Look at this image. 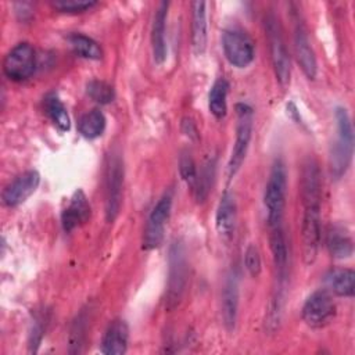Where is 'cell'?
<instances>
[{
	"mask_svg": "<svg viewBox=\"0 0 355 355\" xmlns=\"http://www.w3.org/2000/svg\"><path fill=\"white\" fill-rule=\"evenodd\" d=\"M337 136L330 148V173L334 179L345 175L354 153V130L351 118L345 108L337 107L334 111Z\"/></svg>",
	"mask_w": 355,
	"mask_h": 355,
	"instance_id": "obj_1",
	"label": "cell"
},
{
	"mask_svg": "<svg viewBox=\"0 0 355 355\" xmlns=\"http://www.w3.org/2000/svg\"><path fill=\"white\" fill-rule=\"evenodd\" d=\"M287 173L282 159H276L270 168L269 178L265 186L263 204L266 209V222L269 229L280 226L286 205Z\"/></svg>",
	"mask_w": 355,
	"mask_h": 355,
	"instance_id": "obj_2",
	"label": "cell"
},
{
	"mask_svg": "<svg viewBox=\"0 0 355 355\" xmlns=\"http://www.w3.org/2000/svg\"><path fill=\"white\" fill-rule=\"evenodd\" d=\"M263 26H265V33L269 44V51H270V61H272L276 79L283 87H286L290 83L291 62H290V55L286 47V42L283 39L280 22L273 12H269L263 19Z\"/></svg>",
	"mask_w": 355,
	"mask_h": 355,
	"instance_id": "obj_3",
	"label": "cell"
},
{
	"mask_svg": "<svg viewBox=\"0 0 355 355\" xmlns=\"http://www.w3.org/2000/svg\"><path fill=\"white\" fill-rule=\"evenodd\" d=\"M236 116H237L236 140H234V146L232 148V154H230L227 169H226L229 179L234 178V175L239 172V169L241 168L245 159L250 141L252 137V128H254V111L248 104L245 103L236 104Z\"/></svg>",
	"mask_w": 355,
	"mask_h": 355,
	"instance_id": "obj_4",
	"label": "cell"
},
{
	"mask_svg": "<svg viewBox=\"0 0 355 355\" xmlns=\"http://www.w3.org/2000/svg\"><path fill=\"white\" fill-rule=\"evenodd\" d=\"M168 265L165 306L171 311L180 304L187 284V259L184 247L179 241H175L169 248Z\"/></svg>",
	"mask_w": 355,
	"mask_h": 355,
	"instance_id": "obj_5",
	"label": "cell"
},
{
	"mask_svg": "<svg viewBox=\"0 0 355 355\" xmlns=\"http://www.w3.org/2000/svg\"><path fill=\"white\" fill-rule=\"evenodd\" d=\"M123 176V159L119 153L111 151L105 166V219L108 222H114L119 214Z\"/></svg>",
	"mask_w": 355,
	"mask_h": 355,
	"instance_id": "obj_6",
	"label": "cell"
},
{
	"mask_svg": "<svg viewBox=\"0 0 355 355\" xmlns=\"http://www.w3.org/2000/svg\"><path fill=\"white\" fill-rule=\"evenodd\" d=\"M320 202L322 201H302L304 214L301 223L302 258L306 265L315 262L320 244Z\"/></svg>",
	"mask_w": 355,
	"mask_h": 355,
	"instance_id": "obj_7",
	"label": "cell"
},
{
	"mask_svg": "<svg viewBox=\"0 0 355 355\" xmlns=\"http://www.w3.org/2000/svg\"><path fill=\"white\" fill-rule=\"evenodd\" d=\"M172 201H173V193H172V190H166L159 197V200L157 201L154 208L151 209V212L146 220L144 230H143V240H141L143 250L150 251V250H154L161 245V243L164 240L165 225L171 215Z\"/></svg>",
	"mask_w": 355,
	"mask_h": 355,
	"instance_id": "obj_8",
	"label": "cell"
},
{
	"mask_svg": "<svg viewBox=\"0 0 355 355\" xmlns=\"http://www.w3.org/2000/svg\"><path fill=\"white\" fill-rule=\"evenodd\" d=\"M222 49L226 60L236 68L248 67L255 57V46L252 39L240 28H229L223 31Z\"/></svg>",
	"mask_w": 355,
	"mask_h": 355,
	"instance_id": "obj_9",
	"label": "cell"
},
{
	"mask_svg": "<svg viewBox=\"0 0 355 355\" xmlns=\"http://www.w3.org/2000/svg\"><path fill=\"white\" fill-rule=\"evenodd\" d=\"M36 68V53L31 43L21 42L15 44L3 60L4 75L14 80L21 82L31 78Z\"/></svg>",
	"mask_w": 355,
	"mask_h": 355,
	"instance_id": "obj_10",
	"label": "cell"
},
{
	"mask_svg": "<svg viewBox=\"0 0 355 355\" xmlns=\"http://www.w3.org/2000/svg\"><path fill=\"white\" fill-rule=\"evenodd\" d=\"M336 315V305L331 295L324 290L312 293L304 302L301 316L302 320L312 329L327 326Z\"/></svg>",
	"mask_w": 355,
	"mask_h": 355,
	"instance_id": "obj_11",
	"label": "cell"
},
{
	"mask_svg": "<svg viewBox=\"0 0 355 355\" xmlns=\"http://www.w3.org/2000/svg\"><path fill=\"white\" fill-rule=\"evenodd\" d=\"M40 183V175L35 169L25 171L15 176L1 193V201L6 207L14 208L22 204L28 197H31Z\"/></svg>",
	"mask_w": 355,
	"mask_h": 355,
	"instance_id": "obj_12",
	"label": "cell"
},
{
	"mask_svg": "<svg viewBox=\"0 0 355 355\" xmlns=\"http://www.w3.org/2000/svg\"><path fill=\"white\" fill-rule=\"evenodd\" d=\"M293 40H294L295 58H297V62L300 64L304 75L308 79H315L316 73H318V62H316L315 51L308 39L306 29H305L304 24L300 21V18H297L294 21Z\"/></svg>",
	"mask_w": 355,
	"mask_h": 355,
	"instance_id": "obj_13",
	"label": "cell"
},
{
	"mask_svg": "<svg viewBox=\"0 0 355 355\" xmlns=\"http://www.w3.org/2000/svg\"><path fill=\"white\" fill-rule=\"evenodd\" d=\"M239 311V280L232 270L223 283L222 288V320L227 331H233L237 322Z\"/></svg>",
	"mask_w": 355,
	"mask_h": 355,
	"instance_id": "obj_14",
	"label": "cell"
},
{
	"mask_svg": "<svg viewBox=\"0 0 355 355\" xmlns=\"http://www.w3.org/2000/svg\"><path fill=\"white\" fill-rule=\"evenodd\" d=\"M89 218H90L89 200L82 190H76L72 194L68 207L61 214L62 229L67 233H69L79 225L86 223L89 220Z\"/></svg>",
	"mask_w": 355,
	"mask_h": 355,
	"instance_id": "obj_15",
	"label": "cell"
},
{
	"mask_svg": "<svg viewBox=\"0 0 355 355\" xmlns=\"http://www.w3.org/2000/svg\"><path fill=\"white\" fill-rule=\"evenodd\" d=\"M237 207L236 200L230 191H225L215 214V227L222 240H230L236 227Z\"/></svg>",
	"mask_w": 355,
	"mask_h": 355,
	"instance_id": "obj_16",
	"label": "cell"
},
{
	"mask_svg": "<svg viewBox=\"0 0 355 355\" xmlns=\"http://www.w3.org/2000/svg\"><path fill=\"white\" fill-rule=\"evenodd\" d=\"M169 3L162 1L158 4L151 28V47H153V57L157 64H162L166 58V17H168Z\"/></svg>",
	"mask_w": 355,
	"mask_h": 355,
	"instance_id": "obj_17",
	"label": "cell"
},
{
	"mask_svg": "<svg viewBox=\"0 0 355 355\" xmlns=\"http://www.w3.org/2000/svg\"><path fill=\"white\" fill-rule=\"evenodd\" d=\"M129 329L125 320H112L104 331L101 340V352L105 355H122L128 349Z\"/></svg>",
	"mask_w": 355,
	"mask_h": 355,
	"instance_id": "obj_18",
	"label": "cell"
},
{
	"mask_svg": "<svg viewBox=\"0 0 355 355\" xmlns=\"http://www.w3.org/2000/svg\"><path fill=\"white\" fill-rule=\"evenodd\" d=\"M208 29H207V3H191V47L196 55L204 54L207 49Z\"/></svg>",
	"mask_w": 355,
	"mask_h": 355,
	"instance_id": "obj_19",
	"label": "cell"
},
{
	"mask_svg": "<svg viewBox=\"0 0 355 355\" xmlns=\"http://www.w3.org/2000/svg\"><path fill=\"white\" fill-rule=\"evenodd\" d=\"M326 247L333 258L345 259L354 252V244L349 233L340 225H331L326 233Z\"/></svg>",
	"mask_w": 355,
	"mask_h": 355,
	"instance_id": "obj_20",
	"label": "cell"
},
{
	"mask_svg": "<svg viewBox=\"0 0 355 355\" xmlns=\"http://www.w3.org/2000/svg\"><path fill=\"white\" fill-rule=\"evenodd\" d=\"M270 250L273 255V263L277 272V279L280 284L284 282L287 275V263H288V250H287V239L283 230V226H276L270 229Z\"/></svg>",
	"mask_w": 355,
	"mask_h": 355,
	"instance_id": "obj_21",
	"label": "cell"
},
{
	"mask_svg": "<svg viewBox=\"0 0 355 355\" xmlns=\"http://www.w3.org/2000/svg\"><path fill=\"white\" fill-rule=\"evenodd\" d=\"M324 283L331 293L340 297H352L355 293V273L349 268H337L327 272Z\"/></svg>",
	"mask_w": 355,
	"mask_h": 355,
	"instance_id": "obj_22",
	"label": "cell"
},
{
	"mask_svg": "<svg viewBox=\"0 0 355 355\" xmlns=\"http://www.w3.org/2000/svg\"><path fill=\"white\" fill-rule=\"evenodd\" d=\"M43 108L47 116L51 119L54 126H57L61 132H67L71 128V119L68 115V111L62 101L60 100L58 94L51 92L47 93L43 98Z\"/></svg>",
	"mask_w": 355,
	"mask_h": 355,
	"instance_id": "obj_23",
	"label": "cell"
},
{
	"mask_svg": "<svg viewBox=\"0 0 355 355\" xmlns=\"http://www.w3.org/2000/svg\"><path fill=\"white\" fill-rule=\"evenodd\" d=\"M227 92L229 83L225 78H219L214 82L209 94H208V108L211 114L220 119L226 115L227 111Z\"/></svg>",
	"mask_w": 355,
	"mask_h": 355,
	"instance_id": "obj_24",
	"label": "cell"
},
{
	"mask_svg": "<svg viewBox=\"0 0 355 355\" xmlns=\"http://www.w3.org/2000/svg\"><path fill=\"white\" fill-rule=\"evenodd\" d=\"M67 40L71 46V49L80 57L87 60H100L103 57V50L100 44L93 40L92 37L83 35V33H69L67 36Z\"/></svg>",
	"mask_w": 355,
	"mask_h": 355,
	"instance_id": "obj_25",
	"label": "cell"
},
{
	"mask_svg": "<svg viewBox=\"0 0 355 355\" xmlns=\"http://www.w3.org/2000/svg\"><path fill=\"white\" fill-rule=\"evenodd\" d=\"M105 129V116L100 110H92L83 114L78 122L79 133L89 140L103 135Z\"/></svg>",
	"mask_w": 355,
	"mask_h": 355,
	"instance_id": "obj_26",
	"label": "cell"
},
{
	"mask_svg": "<svg viewBox=\"0 0 355 355\" xmlns=\"http://www.w3.org/2000/svg\"><path fill=\"white\" fill-rule=\"evenodd\" d=\"M87 96L98 104H110L115 98L114 87L100 79H92L86 85Z\"/></svg>",
	"mask_w": 355,
	"mask_h": 355,
	"instance_id": "obj_27",
	"label": "cell"
},
{
	"mask_svg": "<svg viewBox=\"0 0 355 355\" xmlns=\"http://www.w3.org/2000/svg\"><path fill=\"white\" fill-rule=\"evenodd\" d=\"M179 172L182 179L187 183V186L194 190L196 184H197V178H198V172H197V166L196 162L193 159V157L189 153H183L179 158Z\"/></svg>",
	"mask_w": 355,
	"mask_h": 355,
	"instance_id": "obj_28",
	"label": "cell"
},
{
	"mask_svg": "<svg viewBox=\"0 0 355 355\" xmlns=\"http://www.w3.org/2000/svg\"><path fill=\"white\" fill-rule=\"evenodd\" d=\"M53 8H55L60 12H68V14H76V12H85L90 8L97 6V1L94 0H55L51 3Z\"/></svg>",
	"mask_w": 355,
	"mask_h": 355,
	"instance_id": "obj_29",
	"label": "cell"
},
{
	"mask_svg": "<svg viewBox=\"0 0 355 355\" xmlns=\"http://www.w3.org/2000/svg\"><path fill=\"white\" fill-rule=\"evenodd\" d=\"M86 323H87V318L86 313L82 312L71 330V336H69V343H71V352H80V345H83V340L86 336Z\"/></svg>",
	"mask_w": 355,
	"mask_h": 355,
	"instance_id": "obj_30",
	"label": "cell"
},
{
	"mask_svg": "<svg viewBox=\"0 0 355 355\" xmlns=\"http://www.w3.org/2000/svg\"><path fill=\"white\" fill-rule=\"evenodd\" d=\"M244 265H245V269L248 270V273L252 277L259 276L261 269H262V262H261L259 250H258V247L255 244H248V247L245 248Z\"/></svg>",
	"mask_w": 355,
	"mask_h": 355,
	"instance_id": "obj_31",
	"label": "cell"
},
{
	"mask_svg": "<svg viewBox=\"0 0 355 355\" xmlns=\"http://www.w3.org/2000/svg\"><path fill=\"white\" fill-rule=\"evenodd\" d=\"M46 312L43 313H37L33 319V323H32V329H31V333H29V349L36 352L39 344L42 343V338H43V334H44V326H46Z\"/></svg>",
	"mask_w": 355,
	"mask_h": 355,
	"instance_id": "obj_32",
	"label": "cell"
},
{
	"mask_svg": "<svg viewBox=\"0 0 355 355\" xmlns=\"http://www.w3.org/2000/svg\"><path fill=\"white\" fill-rule=\"evenodd\" d=\"M182 129H183V132H184L189 137L197 139L198 133H197V129H196L194 122H193L190 118H184V119H183V122H182Z\"/></svg>",
	"mask_w": 355,
	"mask_h": 355,
	"instance_id": "obj_33",
	"label": "cell"
}]
</instances>
